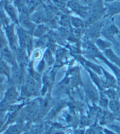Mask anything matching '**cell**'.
<instances>
[{
    "instance_id": "1",
    "label": "cell",
    "mask_w": 120,
    "mask_h": 134,
    "mask_svg": "<svg viewBox=\"0 0 120 134\" xmlns=\"http://www.w3.org/2000/svg\"><path fill=\"white\" fill-rule=\"evenodd\" d=\"M110 107H111V109L115 112H118L119 110V105L117 101L111 102L110 104Z\"/></svg>"
},
{
    "instance_id": "2",
    "label": "cell",
    "mask_w": 120,
    "mask_h": 134,
    "mask_svg": "<svg viewBox=\"0 0 120 134\" xmlns=\"http://www.w3.org/2000/svg\"><path fill=\"white\" fill-rule=\"evenodd\" d=\"M107 1H111V0H107Z\"/></svg>"
}]
</instances>
